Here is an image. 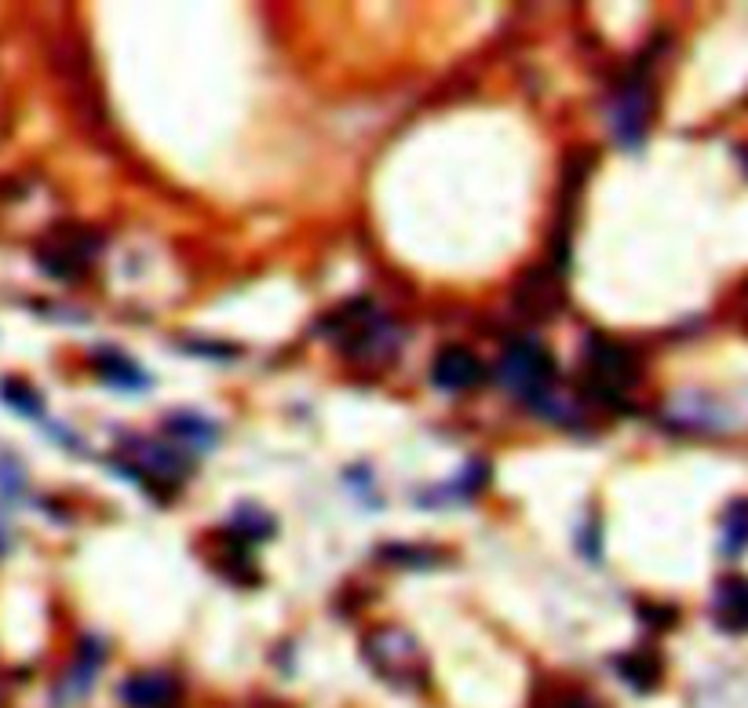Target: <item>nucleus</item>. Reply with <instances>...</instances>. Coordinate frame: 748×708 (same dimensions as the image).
<instances>
[{"mask_svg":"<svg viewBox=\"0 0 748 708\" xmlns=\"http://www.w3.org/2000/svg\"><path fill=\"white\" fill-rule=\"evenodd\" d=\"M551 376H555V365H551V354L537 340H522V344H515L500 358V381L519 398L537 402L541 395H548Z\"/></svg>","mask_w":748,"mask_h":708,"instance_id":"nucleus-1","label":"nucleus"},{"mask_svg":"<svg viewBox=\"0 0 748 708\" xmlns=\"http://www.w3.org/2000/svg\"><path fill=\"white\" fill-rule=\"evenodd\" d=\"M395 646H398V650H384V646H380L376 639H370V665L384 679L395 683V687H420V683L427 679L420 650H416L413 639L402 636V632H398V643Z\"/></svg>","mask_w":748,"mask_h":708,"instance_id":"nucleus-2","label":"nucleus"},{"mask_svg":"<svg viewBox=\"0 0 748 708\" xmlns=\"http://www.w3.org/2000/svg\"><path fill=\"white\" fill-rule=\"evenodd\" d=\"M588 365H592L595 373V387L610 391V395H621L617 387L632 384L635 376L632 354L617 344H606V340H592V344H588Z\"/></svg>","mask_w":748,"mask_h":708,"instance_id":"nucleus-3","label":"nucleus"},{"mask_svg":"<svg viewBox=\"0 0 748 708\" xmlns=\"http://www.w3.org/2000/svg\"><path fill=\"white\" fill-rule=\"evenodd\" d=\"M432 381L443 391H468L482 381V362L468 347H446L432 365Z\"/></svg>","mask_w":748,"mask_h":708,"instance_id":"nucleus-4","label":"nucleus"},{"mask_svg":"<svg viewBox=\"0 0 748 708\" xmlns=\"http://www.w3.org/2000/svg\"><path fill=\"white\" fill-rule=\"evenodd\" d=\"M716 625L727 632H748V577H723L716 584V600H713Z\"/></svg>","mask_w":748,"mask_h":708,"instance_id":"nucleus-5","label":"nucleus"},{"mask_svg":"<svg viewBox=\"0 0 748 708\" xmlns=\"http://www.w3.org/2000/svg\"><path fill=\"white\" fill-rule=\"evenodd\" d=\"M646 114H650V92L643 84H632L617 100V106H613V132H617V139L624 146H640L646 132Z\"/></svg>","mask_w":748,"mask_h":708,"instance_id":"nucleus-6","label":"nucleus"},{"mask_svg":"<svg viewBox=\"0 0 748 708\" xmlns=\"http://www.w3.org/2000/svg\"><path fill=\"white\" fill-rule=\"evenodd\" d=\"M176 698V683L168 676H136L125 683L128 708H168Z\"/></svg>","mask_w":748,"mask_h":708,"instance_id":"nucleus-7","label":"nucleus"},{"mask_svg":"<svg viewBox=\"0 0 748 708\" xmlns=\"http://www.w3.org/2000/svg\"><path fill=\"white\" fill-rule=\"evenodd\" d=\"M748 548V500H734L723 519V552L741 555Z\"/></svg>","mask_w":748,"mask_h":708,"instance_id":"nucleus-8","label":"nucleus"},{"mask_svg":"<svg viewBox=\"0 0 748 708\" xmlns=\"http://www.w3.org/2000/svg\"><path fill=\"white\" fill-rule=\"evenodd\" d=\"M621 673H624V679L632 683V687H654L657 683V676H661V665H657V657H650V654H632L628 662H621Z\"/></svg>","mask_w":748,"mask_h":708,"instance_id":"nucleus-9","label":"nucleus"},{"mask_svg":"<svg viewBox=\"0 0 748 708\" xmlns=\"http://www.w3.org/2000/svg\"><path fill=\"white\" fill-rule=\"evenodd\" d=\"M100 369H103L106 381L117 384V387H136V384H143V373L136 369V365H128L125 358H106V362H100Z\"/></svg>","mask_w":748,"mask_h":708,"instance_id":"nucleus-10","label":"nucleus"}]
</instances>
